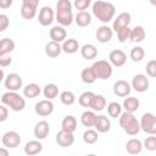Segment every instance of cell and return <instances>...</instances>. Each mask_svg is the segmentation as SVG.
<instances>
[{"instance_id": "obj_9", "label": "cell", "mask_w": 156, "mask_h": 156, "mask_svg": "<svg viewBox=\"0 0 156 156\" xmlns=\"http://www.w3.org/2000/svg\"><path fill=\"white\" fill-rule=\"evenodd\" d=\"M55 20V12L50 6H43L39 11V16H38V21L43 27H48L52 23V21Z\"/></svg>"}, {"instance_id": "obj_13", "label": "cell", "mask_w": 156, "mask_h": 156, "mask_svg": "<svg viewBox=\"0 0 156 156\" xmlns=\"http://www.w3.org/2000/svg\"><path fill=\"white\" fill-rule=\"evenodd\" d=\"M56 143L61 147H69L74 143V135L71 132H66V130L61 129L56 134Z\"/></svg>"}, {"instance_id": "obj_1", "label": "cell", "mask_w": 156, "mask_h": 156, "mask_svg": "<svg viewBox=\"0 0 156 156\" xmlns=\"http://www.w3.org/2000/svg\"><path fill=\"white\" fill-rule=\"evenodd\" d=\"M93 15L102 23H108L113 20L116 13V7L112 2L104 1V0H96L91 6Z\"/></svg>"}, {"instance_id": "obj_30", "label": "cell", "mask_w": 156, "mask_h": 156, "mask_svg": "<svg viewBox=\"0 0 156 156\" xmlns=\"http://www.w3.org/2000/svg\"><path fill=\"white\" fill-rule=\"evenodd\" d=\"M146 37L145 29L141 26H135L134 28H132L130 32V41L133 43H141Z\"/></svg>"}, {"instance_id": "obj_20", "label": "cell", "mask_w": 156, "mask_h": 156, "mask_svg": "<svg viewBox=\"0 0 156 156\" xmlns=\"http://www.w3.org/2000/svg\"><path fill=\"white\" fill-rule=\"evenodd\" d=\"M43 151V144L40 143L39 139L37 140H30L24 145V154L28 156H34L38 155Z\"/></svg>"}, {"instance_id": "obj_3", "label": "cell", "mask_w": 156, "mask_h": 156, "mask_svg": "<svg viewBox=\"0 0 156 156\" xmlns=\"http://www.w3.org/2000/svg\"><path fill=\"white\" fill-rule=\"evenodd\" d=\"M1 102L4 105H6L7 107H10L12 111L15 112H20L23 111L26 107V100L24 98H22L17 91H6L1 95Z\"/></svg>"}, {"instance_id": "obj_27", "label": "cell", "mask_w": 156, "mask_h": 156, "mask_svg": "<svg viewBox=\"0 0 156 156\" xmlns=\"http://www.w3.org/2000/svg\"><path fill=\"white\" fill-rule=\"evenodd\" d=\"M40 93H41V89L37 83H29L23 88V95L28 99H34L39 96Z\"/></svg>"}, {"instance_id": "obj_4", "label": "cell", "mask_w": 156, "mask_h": 156, "mask_svg": "<svg viewBox=\"0 0 156 156\" xmlns=\"http://www.w3.org/2000/svg\"><path fill=\"white\" fill-rule=\"evenodd\" d=\"M96 77L99 79H108L112 73H113V68H112V65L110 61H106V60H98L95 61L93 65H91Z\"/></svg>"}, {"instance_id": "obj_21", "label": "cell", "mask_w": 156, "mask_h": 156, "mask_svg": "<svg viewBox=\"0 0 156 156\" xmlns=\"http://www.w3.org/2000/svg\"><path fill=\"white\" fill-rule=\"evenodd\" d=\"M143 147H144V145H143L141 140H139V139H134L133 138V139H130V140H128L126 143V150L130 155H138V154H140L141 150H143Z\"/></svg>"}, {"instance_id": "obj_38", "label": "cell", "mask_w": 156, "mask_h": 156, "mask_svg": "<svg viewBox=\"0 0 156 156\" xmlns=\"http://www.w3.org/2000/svg\"><path fill=\"white\" fill-rule=\"evenodd\" d=\"M107 113L111 118H117L122 113V106L116 101H111L107 105Z\"/></svg>"}, {"instance_id": "obj_50", "label": "cell", "mask_w": 156, "mask_h": 156, "mask_svg": "<svg viewBox=\"0 0 156 156\" xmlns=\"http://www.w3.org/2000/svg\"><path fill=\"white\" fill-rule=\"evenodd\" d=\"M149 2H150L152 6H156V0H149Z\"/></svg>"}, {"instance_id": "obj_25", "label": "cell", "mask_w": 156, "mask_h": 156, "mask_svg": "<svg viewBox=\"0 0 156 156\" xmlns=\"http://www.w3.org/2000/svg\"><path fill=\"white\" fill-rule=\"evenodd\" d=\"M80 55L85 60H93L98 56V49L93 44H84L80 48Z\"/></svg>"}, {"instance_id": "obj_14", "label": "cell", "mask_w": 156, "mask_h": 156, "mask_svg": "<svg viewBox=\"0 0 156 156\" xmlns=\"http://www.w3.org/2000/svg\"><path fill=\"white\" fill-rule=\"evenodd\" d=\"M108 61L111 62L112 66L115 67H122L126 65L127 62V55L124 51L119 50V49H116V50H112L108 55Z\"/></svg>"}, {"instance_id": "obj_41", "label": "cell", "mask_w": 156, "mask_h": 156, "mask_svg": "<svg viewBox=\"0 0 156 156\" xmlns=\"http://www.w3.org/2000/svg\"><path fill=\"white\" fill-rule=\"evenodd\" d=\"M130 32H132V28H129V26L123 27L119 30H117L116 33H117L118 41L119 43H126L127 40H130Z\"/></svg>"}, {"instance_id": "obj_2", "label": "cell", "mask_w": 156, "mask_h": 156, "mask_svg": "<svg viewBox=\"0 0 156 156\" xmlns=\"http://www.w3.org/2000/svg\"><path fill=\"white\" fill-rule=\"evenodd\" d=\"M119 118V126L121 128L128 134V135H136L140 132V122L136 119V117L133 115V112L124 111L121 113Z\"/></svg>"}, {"instance_id": "obj_44", "label": "cell", "mask_w": 156, "mask_h": 156, "mask_svg": "<svg viewBox=\"0 0 156 156\" xmlns=\"http://www.w3.org/2000/svg\"><path fill=\"white\" fill-rule=\"evenodd\" d=\"M146 74L150 78H156V60H150L146 63Z\"/></svg>"}, {"instance_id": "obj_40", "label": "cell", "mask_w": 156, "mask_h": 156, "mask_svg": "<svg viewBox=\"0 0 156 156\" xmlns=\"http://www.w3.org/2000/svg\"><path fill=\"white\" fill-rule=\"evenodd\" d=\"M129 56H130L132 61H134V62H140V61L144 58V56H145V51H144V49H143L141 46H135V48H133V49L130 50Z\"/></svg>"}, {"instance_id": "obj_11", "label": "cell", "mask_w": 156, "mask_h": 156, "mask_svg": "<svg viewBox=\"0 0 156 156\" xmlns=\"http://www.w3.org/2000/svg\"><path fill=\"white\" fill-rule=\"evenodd\" d=\"M132 88L138 93L146 91L149 89V78L143 73L135 74L132 79Z\"/></svg>"}, {"instance_id": "obj_19", "label": "cell", "mask_w": 156, "mask_h": 156, "mask_svg": "<svg viewBox=\"0 0 156 156\" xmlns=\"http://www.w3.org/2000/svg\"><path fill=\"white\" fill-rule=\"evenodd\" d=\"M94 128L99 133H106V132H108L111 129V122H110L108 117L105 116V115L96 116V121H95Z\"/></svg>"}, {"instance_id": "obj_49", "label": "cell", "mask_w": 156, "mask_h": 156, "mask_svg": "<svg viewBox=\"0 0 156 156\" xmlns=\"http://www.w3.org/2000/svg\"><path fill=\"white\" fill-rule=\"evenodd\" d=\"M6 149H7V147H6ZM6 149H5V146L0 149V156H9V151H7Z\"/></svg>"}, {"instance_id": "obj_15", "label": "cell", "mask_w": 156, "mask_h": 156, "mask_svg": "<svg viewBox=\"0 0 156 156\" xmlns=\"http://www.w3.org/2000/svg\"><path fill=\"white\" fill-rule=\"evenodd\" d=\"M132 91V84H129L127 80L119 79L113 84V93L115 95L119 96V98H126L130 94Z\"/></svg>"}, {"instance_id": "obj_42", "label": "cell", "mask_w": 156, "mask_h": 156, "mask_svg": "<svg viewBox=\"0 0 156 156\" xmlns=\"http://www.w3.org/2000/svg\"><path fill=\"white\" fill-rule=\"evenodd\" d=\"M143 145H144V147H145L146 150H149V151H155V150H156V136H155V134H151L150 136H147V138L144 140Z\"/></svg>"}, {"instance_id": "obj_46", "label": "cell", "mask_w": 156, "mask_h": 156, "mask_svg": "<svg viewBox=\"0 0 156 156\" xmlns=\"http://www.w3.org/2000/svg\"><path fill=\"white\" fill-rule=\"evenodd\" d=\"M11 62H12V57L10 56V54L0 56V66L1 67H7V66L11 65Z\"/></svg>"}, {"instance_id": "obj_17", "label": "cell", "mask_w": 156, "mask_h": 156, "mask_svg": "<svg viewBox=\"0 0 156 156\" xmlns=\"http://www.w3.org/2000/svg\"><path fill=\"white\" fill-rule=\"evenodd\" d=\"M33 133H34L35 139H39V140L45 139L49 135V133H50V126H49V123L46 121H44V119L43 121H39L35 124Z\"/></svg>"}, {"instance_id": "obj_24", "label": "cell", "mask_w": 156, "mask_h": 156, "mask_svg": "<svg viewBox=\"0 0 156 156\" xmlns=\"http://www.w3.org/2000/svg\"><path fill=\"white\" fill-rule=\"evenodd\" d=\"M61 52H62V45H60V43L57 41L51 40L45 45V54L49 57H57Z\"/></svg>"}, {"instance_id": "obj_12", "label": "cell", "mask_w": 156, "mask_h": 156, "mask_svg": "<svg viewBox=\"0 0 156 156\" xmlns=\"http://www.w3.org/2000/svg\"><path fill=\"white\" fill-rule=\"evenodd\" d=\"M112 35H113V29L110 28L107 24H102L100 26L96 32H95V37H96V40L101 44H105V43H108L111 39H112Z\"/></svg>"}, {"instance_id": "obj_18", "label": "cell", "mask_w": 156, "mask_h": 156, "mask_svg": "<svg viewBox=\"0 0 156 156\" xmlns=\"http://www.w3.org/2000/svg\"><path fill=\"white\" fill-rule=\"evenodd\" d=\"M49 34H50V39L54 40V41H57V43H63L66 40V38H67V32H66L65 27L60 26V24L52 27L50 29Z\"/></svg>"}, {"instance_id": "obj_23", "label": "cell", "mask_w": 156, "mask_h": 156, "mask_svg": "<svg viewBox=\"0 0 156 156\" xmlns=\"http://www.w3.org/2000/svg\"><path fill=\"white\" fill-rule=\"evenodd\" d=\"M74 22L78 27H88L91 23V15L88 11H78V13L74 17Z\"/></svg>"}, {"instance_id": "obj_29", "label": "cell", "mask_w": 156, "mask_h": 156, "mask_svg": "<svg viewBox=\"0 0 156 156\" xmlns=\"http://www.w3.org/2000/svg\"><path fill=\"white\" fill-rule=\"evenodd\" d=\"M61 129H63L66 132L74 133V130L77 129V119H76V117L72 116V115L66 116L61 122Z\"/></svg>"}, {"instance_id": "obj_36", "label": "cell", "mask_w": 156, "mask_h": 156, "mask_svg": "<svg viewBox=\"0 0 156 156\" xmlns=\"http://www.w3.org/2000/svg\"><path fill=\"white\" fill-rule=\"evenodd\" d=\"M99 132L96 129H90L88 128L84 133H83V141L88 145H91V144H95L99 139Z\"/></svg>"}, {"instance_id": "obj_7", "label": "cell", "mask_w": 156, "mask_h": 156, "mask_svg": "<svg viewBox=\"0 0 156 156\" xmlns=\"http://www.w3.org/2000/svg\"><path fill=\"white\" fill-rule=\"evenodd\" d=\"M34 111L38 116L40 117H46V116H50L52 112H54V104L51 100L49 99H44V100H40L35 104L34 106Z\"/></svg>"}, {"instance_id": "obj_8", "label": "cell", "mask_w": 156, "mask_h": 156, "mask_svg": "<svg viewBox=\"0 0 156 156\" xmlns=\"http://www.w3.org/2000/svg\"><path fill=\"white\" fill-rule=\"evenodd\" d=\"M22 77L17 73H9L6 78L4 79V85L7 90L11 91H17L20 88H22Z\"/></svg>"}, {"instance_id": "obj_32", "label": "cell", "mask_w": 156, "mask_h": 156, "mask_svg": "<svg viewBox=\"0 0 156 156\" xmlns=\"http://www.w3.org/2000/svg\"><path fill=\"white\" fill-rule=\"evenodd\" d=\"M37 9L35 6H32V5H28V4H24L22 2V6H21V16L24 18V20H33L37 15Z\"/></svg>"}, {"instance_id": "obj_26", "label": "cell", "mask_w": 156, "mask_h": 156, "mask_svg": "<svg viewBox=\"0 0 156 156\" xmlns=\"http://www.w3.org/2000/svg\"><path fill=\"white\" fill-rule=\"evenodd\" d=\"M95 121H96V115H95V111H93V110L91 111L87 110L80 115V123L87 128L94 127Z\"/></svg>"}, {"instance_id": "obj_31", "label": "cell", "mask_w": 156, "mask_h": 156, "mask_svg": "<svg viewBox=\"0 0 156 156\" xmlns=\"http://www.w3.org/2000/svg\"><path fill=\"white\" fill-rule=\"evenodd\" d=\"M78 49H79V43L73 38L66 39L62 43V51L66 54H74L78 51Z\"/></svg>"}, {"instance_id": "obj_16", "label": "cell", "mask_w": 156, "mask_h": 156, "mask_svg": "<svg viewBox=\"0 0 156 156\" xmlns=\"http://www.w3.org/2000/svg\"><path fill=\"white\" fill-rule=\"evenodd\" d=\"M130 21H132V16H130L129 12H121V13L113 20V23H112V29H113V32H117V30H119L121 28L129 26Z\"/></svg>"}, {"instance_id": "obj_35", "label": "cell", "mask_w": 156, "mask_h": 156, "mask_svg": "<svg viewBox=\"0 0 156 156\" xmlns=\"http://www.w3.org/2000/svg\"><path fill=\"white\" fill-rule=\"evenodd\" d=\"M105 107H106V99H105V96L104 95H96L95 94L90 108L93 111H95V112H99V111H102Z\"/></svg>"}, {"instance_id": "obj_6", "label": "cell", "mask_w": 156, "mask_h": 156, "mask_svg": "<svg viewBox=\"0 0 156 156\" xmlns=\"http://www.w3.org/2000/svg\"><path fill=\"white\" fill-rule=\"evenodd\" d=\"M1 143L7 149H15V147H17L21 144V136H20V134L17 132L9 130V132L2 134Z\"/></svg>"}, {"instance_id": "obj_51", "label": "cell", "mask_w": 156, "mask_h": 156, "mask_svg": "<svg viewBox=\"0 0 156 156\" xmlns=\"http://www.w3.org/2000/svg\"><path fill=\"white\" fill-rule=\"evenodd\" d=\"M21 1H23V0H21Z\"/></svg>"}, {"instance_id": "obj_33", "label": "cell", "mask_w": 156, "mask_h": 156, "mask_svg": "<svg viewBox=\"0 0 156 156\" xmlns=\"http://www.w3.org/2000/svg\"><path fill=\"white\" fill-rule=\"evenodd\" d=\"M13 50H15V41L10 38H2L0 41V56L9 55Z\"/></svg>"}, {"instance_id": "obj_47", "label": "cell", "mask_w": 156, "mask_h": 156, "mask_svg": "<svg viewBox=\"0 0 156 156\" xmlns=\"http://www.w3.org/2000/svg\"><path fill=\"white\" fill-rule=\"evenodd\" d=\"M9 117V110H7V106L6 105H1L0 106V122H5Z\"/></svg>"}, {"instance_id": "obj_28", "label": "cell", "mask_w": 156, "mask_h": 156, "mask_svg": "<svg viewBox=\"0 0 156 156\" xmlns=\"http://www.w3.org/2000/svg\"><path fill=\"white\" fill-rule=\"evenodd\" d=\"M80 79L85 84H93L98 79V77H96V74H95V72H94V69H93L91 66L90 67H85V68L82 69V72H80Z\"/></svg>"}, {"instance_id": "obj_39", "label": "cell", "mask_w": 156, "mask_h": 156, "mask_svg": "<svg viewBox=\"0 0 156 156\" xmlns=\"http://www.w3.org/2000/svg\"><path fill=\"white\" fill-rule=\"evenodd\" d=\"M60 100L63 105H67V106H71L76 102V95L69 91V90H65L60 94Z\"/></svg>"}, {"instance_id": "obj_5", "label": "cell", "mask_w": 156, "mask_h": 156, "mask_svg": "<svg viewBox=\"0 0 156 156\" xmlns=\"http://www.w3.org/2000/svg\"><path fill=\"white\" fill-rule=\"evenodd\" d=\"M140 128L143 132H145L149 135L151 134L156 135V116L151 112L144 113L140 119Z\"/></svg>"}, {"instance_id": "obj_37", "label": "cell", "mask_w": 156, "mask_h": 156, "mask_svg": "<svg viewBox=\"0 0 156 156\" xmlns=\"http://www.w3.org/2000/svg\"><path fill=\"white\" fill-rule=\"evenodd\" d=\"M94 96H95V94H94L93 91H84V93H82L80 96L78 98V102H79V105L83 106V107H90Z\"/></svg>"}, {"instance_id": "obj_43", "label": "cell", "mask_w": 156, "mask_h": 156, "mask_svg": "<svg viewBox=\"0 0 156 156\" xmlns=\"http://www.w3.org/2000/svg\"><path fill=\"white\" fill-rule=\"evenodd\" d=\"M91 5V0H74L73 6L78 11H87L88 7Z\"/></svg>"}, {"instance_id": "obj_10", "label": "cell", "mask_w": 156, "mask_h": 156, "mask_svg": "<svg viewBox=\"0 0 156 156\" xmlns=\"http://www.w3.org/2000/svg\"><path fill=\"white\" fill-rule=\"evenodd\" d=\"M55 21H56L60 26H63V27L71 26L72 22L74 21L72 10H56Z\"/></svg>"}, {"instance_id": "obj_34", "label": "cell", "mask_w": 156, "mask_h": 156, "mask_svg": "<svg viewBox=\"0 0 156 156\" xmlns=\"http://www.w3.org/2000/svg\"><path fill=\"white\" fill-rule=\"evenodd\" d=\"M43 94H44V96H45L46 99L52 100V99H55V98L58 95V87H57L55 83H49V84H46V85L44 87Z\"/></svg>"}, {"instance_id": "obj_48", "label": "cell", "mask_w": 156, "mask_h": 156, "mask_svg": "<svg viewBox=\"0 0 156 156\" xmlns=\"http://www.w3.org/2000/svg\"><path fill=\"white\" fill-rule=\"evenodd\" d=\"M12 2H13V0H0V7L2 10H6L12 5Z\"/></svg>"}, {"instance_id": "obj_22", "label": "cell", "mask_w": 156, "mask_h": 156, "mask_svg": "<svg viewBox=\"0 0 156 156\" xmlns=\"http://www.w3.org/2000/svg\"><path fill=\"white\" fill-rule=\"evenodd\" d=\"M123 108L126 110V111H128V112H135V111H138L139 110V107H140V101H139V99L138 98H134V96H126V99L123 100Z\"/></svg>"}, {"instance_id": "obj_45", "label": "cell", "mask_w": 156, "mask_h": 156, "mask_svg": "<svg viewBox=\"0 0 156 156\" xmlns=\"http://www.w3.org/2000/svg\"><path fill=\"white\" fill-rule=\"evenodd\" d=\"M9 24H10V20H9L7 15L1 13L0 15V32H5L6 28L9 27Z\"/></svg>"}]
</instances>
